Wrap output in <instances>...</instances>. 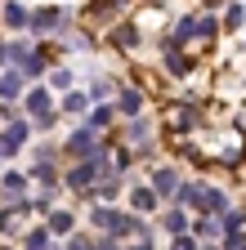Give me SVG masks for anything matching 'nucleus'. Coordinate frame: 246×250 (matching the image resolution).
<instances>
[{
	"label": "nucleus",
	"instance_id": "5",
	"mask_svg": "<svg viewBox=\"0 0 246 250\" xmlns=\"http://www.w3.org/2000/svg\"><path fill=\"white\" fill-rule=\"evenodd\" d=\"M94 170H99V166H76V170H67V188H89Z\"/></svg>",
	"mask_w": 246,
	"mask_h": 250
},
{
	"label": "nucleus",
	"instance_id": "1",
	"mask_svg": "<svg viewBox=\"0 0 246 250\" xmlns=\"http://www.w3.org/2000/svg\"><path fill=\"white\" fill-rule=\"evenodd\" d=\"M94 224L103 228V232H112V237H121V232H134L139 224H134V219H126V214H116V210H94Z\"/></svg>",
	"mask_w": 246,
	"mask_h": 250
},
{
	"label": "nucleus",
	"instance_id": "15",
	"mask_svg": "<svg viewBox=\"0 0 246 250\" xmlns=\"http://www.w3.org/2000/svg\"><path fill=\"white\" fill-rule=\"evenodd\" d=\"M224 228H228V237H237L242 232V214H224Z\"/></svg>",
	"mask_w": 246,
	"mask_h": 250
},
{
	"label": "nucleus",
	"instance_id": "14",
	"mask_svg": "<svg viewBox=\"0 0 246 250\" xmlns=\"http://www.w3.org/2000/svg\"><path fill=\"white\" fill-rule=\"evenodd\" d=\"M18 85H22L18 76H5V81H0V94H5V99H14V94H18Z\"/></svg>",
	"mask_w": 246,
	"mask_h": 250
},
{
	"label": "nucleus",
	"instance_id": "3",
	"mask_svg": "<svg viewBox=\"0 0 246 250\" xmlns=\"http://www.w3.org/2000/svg\"><path fill=\"white\" fill-rule=\"evenodd\" d=\"M27 107H32L36 125H49V121H54V116H49V94H45V89H32V99H27Z\"/></svg>",
	"mask_w": 246,
	"mask_h": 250
},
{
	"label": "nucleus",
	"instance_id": "12",
	"mask_svg": "<svg viewBox=\"0 0 246 250\" xmlns=\"http://www.w3.org/2000/svg\"><path fill=\"white\" fill-rule=\"evenodd\" d=\"M49 232H72V214H67V210H58V214L49 219Z\"/></svg>",
	"mask_w": 246,
	"mask_h": 250
},
{
	"label": "nucleus",
	"instance_id": "6",
	"mask_svg": "<svg viewBox=\"0 0 246 250\" xmlns=\"http://www.w3.org/2000/svg\"><path fill=\"white\" fill-rule=\"evenodd\" d=\"M121 112H126V116H139L143 112V94L139 89H126V94H121Z\"/></svg>",
	"mask_w": 246,
	"mask_h": 250
},
{
	"label": "nucleus",
	"instance_id": "18",
	"mask_svg": "<svg viewBox=\"0 0 246 250\" xmlns=\"http://www.w3.org/2000/svg\"><path fill=\"white\" fill-rule=\"evenodd\" d=\"M63 107H67V112H85V99H81V94H67Z\"/></svg>",
	"mask_w": 246,
	"mask_h": 250
},
{
	"label": "nucleus",
	"instance_id": "10",
	"mask_svg": "<svg viewBox=\"0 0 246 250\" xmlns=\"http://www.w3.org/2000/svg\"><path fill=\"white\" fill-rule=\"evenodd\" d=\"M175 188H179L175 170H157V192H175Z\"/></svg>",
	"mask_w": 246,
	"mask_h": 250
},
{
	"label": "nucleus",
	"instance_id": "17",
	"mask_svg": "<svg viewBox=\"0 0 246 250\" xmlns=\"http://www.w3.org/2000/svg\"><path fill=\"white\" fill-rule=\"evenodd\" d=\"M197 232H201V237H215V232H220V224H215V219H201Z\"/></svg>",
	"mask_w": 246,
	"mask_h": 250
},
{
	"label": "nucleus",
	"instance_id": "11",
	"mask_svg": "<svg viewBox=\"0 0 246 250\" xmlns=\"http://www.w3.org/2000/svg\"><path fill=\"white\" fill-rule=\"evenodd\" d=\"M27 250H49V232H45V228L27 232Z\"/></svg>",
	"mask_w": 246,
	"mask_h": 250
},
{
	"label": "nucleus",
	"instance_id": "21",
	"mask_svg": "<svg viewBox=\"0 0 246 250\" xmlns=\"http://www.w3.org/2000/svg\"><path fill=\"white\" fill-rule=\"evenodd\" d=\"M134 250H152V246H148V241H139V246H134Z\"/></svg>",
	"mask_w": 246,
	"mask_h": 250
},
{
	"label": "nucleus",
	"instance_id": "8",
	"mask_svg": "<svg viewBox=\"0 0 246 250\" xmlns=\"http://www.w3.org/2000/svg\"><path fill=\"white\" fill-rule=\"evenodd\" d=\"M161 224H166V232H170V237H179L183 228H188V219H183V210H170V214L161 219Z\"/></svg>",
	"mask_w": 246,
	"mask_h": 250
},
{
	"label": "nucleus",
	"instance_id": "4",
	"mask_svg": "<svg viewBox=\"0 0 246 250\" xmlns=\"http://www.w3.org/2000/svg\"><path fill=\"white\" fill-rule=\"evenodd\" d=\"M67 152H72V156H85V152H94V134H89V130H76V134L67 139Z\"/></svg>",
	"mask_w": 246,
	"mask_h": 250
},
{
	"label": "nucleus",
	"instance_id": "2",
	"mask_svg": "<svg viewBox=\"0 0 246 250\" xmlns=\"http://www.w3.org/2000/svg\"><path fill=\"white\" fill-rule=\"evenodd\" d=\"M22 139H27V125H22V121H14L9 130L0 134V156H14V152L22 147Z\"/></svg>",
	"mask_w": 246,
	"mask_h": 250
},
{
	"label": "nucleus",
	"instance_id": "13",
	"mask_svg": "<svg viewBox=\"0 0 246 250\" xmlns=\"http://www.w3.org/2000/svg\"><path fill=\"white\" fill-rule=\"evenodd\" d=\"M0 183H5V192H22V183H27V179H22V174H5Z\"/></svg>",
	"mask_w": 246,
	"mask_h": 250
},
{
	"label": "nucleus",
	"instance_id": "7",
	"mask_svg": "<svg viewBox=\"0 0 246 250\" xmlns=\"http://www.w3.org/2000/svg\"><path fill=\"white\" fill-rule=\"evenodd\" d=\"M197 206H201V210H224V192H215V188H201Z\"/></svg>",
	"mask_w": 246,
	"mask_h": 250
},
{
	"label": "nucleus",
	"instance_id": "19",
	"mask_svg": "<svg viewBox=\"0 0 246 250\" xmlns=\"http://www.w3.org/2000/svg\"><path fill=\"white\" fill-rule=\"evenodd\" d=\"M72 250H99V246H89L85 237H72Z\"/></svg>",
	"mask_w": 246,
	"mask_h": 250
},
{
	"label": "nucleus",
	"instance_id": "16",
	"mask_svg": "<svg viewBox=\"0 0 246 250\" xmlns=\"http://www.w3.org/2000/svg\"><path fill=\"white\" fill-rule=\"evenodd\" d=\"M32 22H36V27H54V22H58V14H54V9H45V14H36Z\"/></svg>",
	"mask_w": 246,
	"mask_h": 250
},
{
	"label": "nucleus",
	"instance_id": "20",
	"mask_svg": "<svg viewBox=\"0 0 246 250\" xmlns=\"http://www.w3.org/2000/svg\"><path fill=\"white\" fill-rule=\"evenodd\" d=\"M175 250H197V246H193L188 237H175Z\"/></svg>",
	"mask_w": 246,
	"mask_h": 250
},
{
	"label": "nucleus",
	"instance_id": "9",
	"mask_svg": "<svg viewBox=\"0 0 246 250\" xmlns=\"http://www.w3.org/2000/svg\"><path fill=\"white\" fill-rule=\"evenodd\" d=\"M130 201H134V210H152V206H157V192H148V188H134Z\"/></svg>",
	"mask_w": 246,
	"mask_h": 250
}]
</instances>
